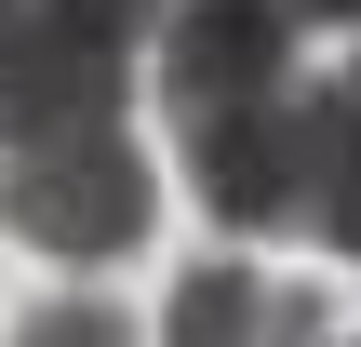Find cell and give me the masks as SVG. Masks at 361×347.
<instances>
[{
	"label": "cell",
	"mask_w": 361,
	"mask_h": 347,
	"mask_svg": "<svg viewBox=\"0 0 361 347\" xmlns=\"http://www.w3.org/2000/svg\"><path fill=\"white\" fill-rule=\"evenodd\" d=\"M161 347H335V321H322V294H295V281L188 267L174 308H161Z\"/></svg>",
	"instance_id": "4"
},
{
	"label": "cell",
	"mask_w": 361,
	"mask_h": 347,
	"mask_svg": "<svg viewBox=\"0 0 361 347\" xmlns=\"http://www.w3.org/2000/svg\"><path fill=\"white\" fill-rule=\"evenodd\" d=\"M281 13H295V27H348V40H361V0H281Z\"/></svg>",
	"instance_id": "8"
},
{
	"label": "cell",
	"mask_w": 361,
	"mask_h": 347,
	"mask_svg": "<svg viewBox=\"0 0 361 347\" xmlns=\"http://www.w3.org/2000/svg\"><path fill=\"white\" fill-rule=\"evenodd\" d=\"M295 174H308V80L268 94V107H228V120H188V187L214 227H295Z\"/></svg>",
	"instance_id": "3"
},
{
	"label": "cell",
	"mask_w": 361,
	"mask_h": 347,
	"mask_svg": "<svg viewBox=\"0 0 361 347\" xmlns=\"http://www.w3.org/2000/svg\"><path fill=\"white\" fill-rule=\"evenodd\" d=\"M13 347H134V321H121V308H94V294H67V308H40Z\"/></svg>",
	"instance_id": "7"
},
{
	"label": "cell",
	"mask_w": 361,
	"mask_h": 347,
	"mask_svg": "<svg viewBox=\"0 0 361 347\" xmlns=\"http://www.w3.org/2000/svg\"><path fill=\"white\" fill-rule=\"evenodd\" d=\"M335 347H361V334H335Z\"/></svg>",
	"instance_id": "10"
},
{
	"label": "cell",
	"mask_w": 361,
	"mask_h": 347,
	"mask_svg": "<svg viewBox=\"0 0 361 347\" xmlns=\"http://www.w3.org/2000/svg\"><path fill=\"white\" fill-rule=\"evenodd\" d=\"M147 147H134V120H67V134H27V147H0V214H13V241L27 254H67V267H107V254H134L147 241Z\"/></svg>",
	"instance_id": "1"
},
{
	"label": "cell",
	"mask_w": 361,
	"mask_h": 347,
	"mask_svg": "<svg viewBox=\"0 0 361 347\" xmlns=\"http://www.w3.org/2000/svg\"><path fill=\"white\" fill-rule=\"evenodd\" d=\"M295 227L361 254V53L335 80H308V174H295Z\"/></svg>",
	"instance_id": "5"
},
{
	"label": "cell",
	"mask_w": 361,
	"mask_h": 347,
	"mask_svg": "<svg viewBox=\"0 0 361 347\" xmlns=\"http://www.w3.org/2000/svg\"><path fill=\"white\" fill-rule=\"evenodd\" d=\"M295 80H308V27L281 0H174L161 13V107H174V134L228 120V107H268Z\"/></svg>",
	"instance_id": "2"
},
{
	"label": "cell",
	"mask_w": 361,
	"mask_h": 347,
	"mask_svg": "<svg viewBox=\"0 0 361 347\" xmlns=\"http://www.w3.org/2000/svg\"><path fill=\"white\" fill-rule=\"evenodd\" d=\"M40 13H54V27H80V40H107V53H147L174 0H40Z\"/></svg>",
	"instance_id": "6"
},
{
	"label": "cell",
	"mask_w": 361,
	"mask_h": 347,
	"mask_svg": "<svg viewBox=\"0 0 361 347\" xmlns=\"http://www.w3.org/2000/svg\"><path fill=\"white\" fill-rule=\"evenodd\" d=\"M13 40H27V0H0V94H13Z\"/></svg>",
	"instance_id": "9"
}]
</instances>
